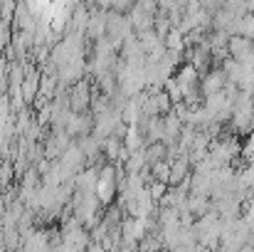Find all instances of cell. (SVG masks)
<instances>
[{
	"label": "cell",
	"mask_w": 254,
	"mask_h": 252,
	"mask_svg": "<svg viewBox=\"0 0 254 252\" xmlns=\"http://www.w3.org/2000/svg\"><path fill=\"white\" fill-rule=\"evenodd\" d=\"M220 86H222V75H220V72H212V75L207 77V82H205V91L215 94Z\"/></svg>",
	"instance_id": "cell-1"
}]
</instances>
